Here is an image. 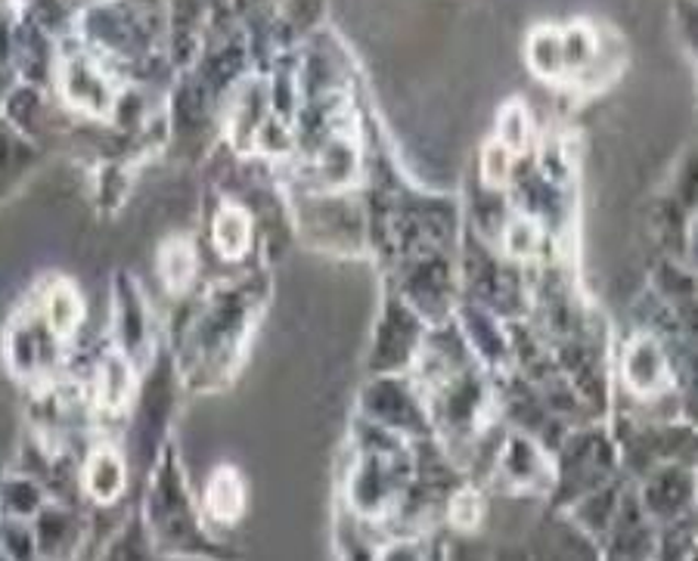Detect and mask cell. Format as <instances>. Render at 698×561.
I'll list each match as a JSON object with an SVG mask.
<instances>
[{"label": "cell", "instance_id": "4", "mask_svg": "<svg viewBox=\"0 0 698 561\" xmlns=\"http://www.w3.org/2000/svg\"><path fill=\"white\" fill-rule=\"evenodd\" d=\"M531 66L543 78L565 69V41H562V35L555 29H547V32H538V35L531 37Z\"/></svg>", "mask_w": 698, "mask_h": 561}, {"label": "cell", "instance_id": "1", "mask_svg": "<svg viewBox=\"0 0 698 561\" xmlns=\"http://www.w3.org/2000/svg\"><path fill=\"white\" fill-rule=\"evenodd\" d=\"M249 236H251V227H249V217H246V211L243 209H224L217 214L215 221V243H217V251L221 255H227V258H239L246 246H249Z\"/></svg>", "mask_w": 698, "mask_h": 561}, {"label": "cell", "instance_id": "5", "mask_svg": "<svg viewBox=\"0 0 698 561\" xmlns=\"http://www.w3.org/2000/svg\"><path fill=\"white\" fill-rule=\"evenodd\" d=\"M78 316H81L78 295H75L69 285H56L54 295L47 299V319H50V329H54L56 335L75 333Z\"/></svg>", "mask_w": 698, "mask_h": 561}, {"label": "cell", "instance_id": "3", "mask_svg": "<svg viewBox=\"0 0 698 561\" xmlns=\"http://www.w3.org/2000/svg\"><path fill=\"white\" fill-rule=\"evenodd\" d=\"M209 506L224 521H230V518H236L243 512V484L233 474V469H221L215 474V481L209 487Z\"/></svg>", "mask_w": 698, "mask_h": 561}, {"label": "cell", "instance_id": "2", "mask_svg": "<svg viewBox=\"0 0 698 561\" xmlns=\"http://www.w3.org/2000/svg\"><path fill=\"white\" fill-rule=\"evenodd\" d=\"M88 484L90 491L97 493V500H115L119 491H122V484H125V472H122V462L115 453H97L93 462H90V472H88Z\"/></svg>", "mask_w": 698, "mask_h": 561}, {"label": "cell", "instance_id": "7", "mask_svg": "<svg viewBox=\"0 0 698 561\" xmlns=\"http://www.w3.org/2000/svg\"><path fill=\"white\" fill-rule=\"evenodd\" d=\"M509 168H513V149H506L500 141L491 143L487 153H484V177H487V183H503L506 175H509Z\"/></svg>", "mask_w": 698, "mask_h": 561}, {"label": "cell", "instance_id": "6", "mask_svg": "<svg viewBox=\"0 0 698 561\" xmlns=\"http://www.w3.org/2000/svg\"><path fill=\"white\" fill-rule=\"evenodd\" d=\"M525 134H528V122H525V112H521L519 105H509L506 112H503V124H500V137L497 141L506 146V149H519L521 143H525Z\"/></svg>", "mask_w": 698, "mask_h": 561}]
</instances>
